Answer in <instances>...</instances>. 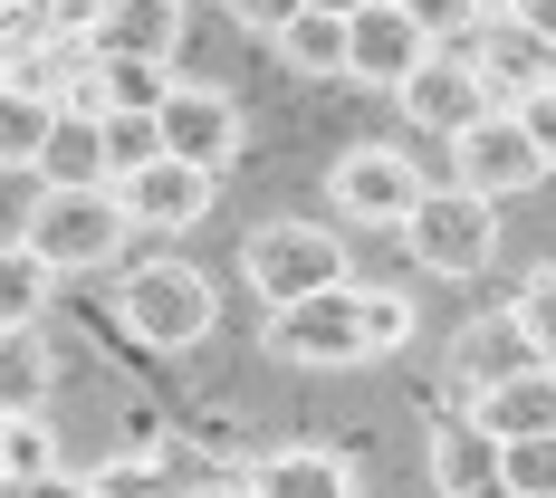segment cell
<instances>
[{"label":"cell","instance_id":"cell-21","mask_svg":"<svg viewBox=\"0 0 556 498\" xmlns=\"http://www.w3.org/2000/svg\"><path fill=\"white\" fill-rule=\"evenodd\" d=\"M269 49H278V67H288V77H317V87H336V77H345V20L307 0V10L278 29Z\"/></svg>","mask_w":556,"mask_h":498},{"label":"cell","instance_id":"cell-9","mask_svg":"<svg viewBox=\"0 0 556 498\" xmlns=\"http://www.w3.org/2000/svg\"><path fill=\"white\" fill-rule=\"evenodd\" d=\"M432 58V39H422V20L403 10V0H365L355 20H345V77L355 87H375V97H403V77Z\"/></svg>","mask_w":556,"mask_h":498},{"label":"cell","instance_id":"cell-24","mask_svg":"<svg viewBox=\"0 0 556 498\" xmlns=\"http://www.w3.org/2000/svg\"><path fill=\"white\" fill-rule=\"evenodd\" d=\"M39 480H58L49 412H0V489H39Z\"/></svg>","mask_w":556,"mask_h":498},{"label":"cell","instance_id":"cell-4","mask_svg":"<svg viewBox=\"0 0 556 498\" xmlns=\"http://www.w3.org/2000/svg\"><path fill=\"white\" fill-rule=\"evenodd\" d=\"M403 250L432 278H480L490 250H500V202H480V192H460V182H432V192L413 202V221H403Z\"/></svg>","mask_w":556,"mask_h":498},{"label":"cell","instance_id":"cell-6","mask_svg":"<svg viewBox=\"0 0 556 498\" xmlns=\"http://www.w3.org/2000/svg\"><path fill=\"white\" fill-rule=\"evenodd\" d=\"M442 182H460V192H480V202H508V192L547 182V154L528 144V125H518V106H490L480 125H460V135H451V173H442Z\"/></svg>","mask_w":556,"mask_h":498},{"label":"cell","instance_id":"cell-37","mask_svg":"<svg viewBox=\"0 0 556 498\" xmlns=\"http://www.w3.org/2000/svg\"><path fill=\"white\" fill-rule=\"evenodd\" d=\"M0 498H20V489H0Z\"/></svg>","mask_w":556,"mask_h":498},{"label":"cell","instance_id":"cell-22","mask_svg":"<svg viewBox=\"0 0 556 498\" xmlns=\"http://www.w3.org/2000/svg\"><path fill=\"white\" fill-rule=\"evenodd\" d=\"M58 106L39 87H20V77H0V173H39V144H49Z\"/></svg>","mask_w":556,"mask_h":498},{"label":"cell","instance_id":"cell-12","mask_svg":"<svg viewBox=\"0 0 556 498\" xmlns=\"http://www.w3.org/2000/svg\"><path fill=\"white\" fill-rule=\"evenodd\" d=\"M470 67H480V87H490L500 106L556 97V39H538V29H528V20H508V10L470 39Z\"/></svg>","mask_w":556,"mask_h":498},{"label":"cell","instance_id":"cell-10","mask_svg":"<svg viewBox=\"0 0 556 498\" xmlns=\"http://www.w3.org/2000/svg\"><path fill=\"white\" fill-rule=\"evenodd\" d=\"M164 154L192 173H230V154H240V97L230 87H173L164 97Z\"/></svg>","mask_w":556,"mask_h":498},{"label":"cell","instance_id":"cell-5","mask_svg":"<svg viewBox=\"0 0 556 498\" xmlns=\"http://www.w3.org/2000/svg\"><path fill=\"white\" fill-rule=\"evenodd\" d=\"M327 192H336V212H345L355 230H403V221H413V202L432 192V173L413 164L403 144H355V154H336Z\"/></svg>","mask_w":556,"mask_h":498},{"label":"cell","instance_id":"cell-3","mask_svg":"<svg viewBox=\"0 0 556 498\" xmlns=\"http://www.w3.org/2000/svg\"><path fill=\"white\" fill-rule=\"evenodd\" d=\"M20 240H29L58 278H87V269H115V259L135 250V221H125L115 182H97V192H58V182H39V202H29Z\"/></svg>","mask_w":556,"mask_h":498},{"label":"cell","instance_id":"cell-15","mask_svg":"<svg viewBox=\"0 0 556 498\" xmlns=\"http://www.w3.org/2000/svg\"><path fill=\"white\" fill-rule=\"evenodd\" d=\"M39 182H58V192H97V182H115L106 115H97V106H58L49 144H39Z\"/></svg>","mask_w":556,"mask_h":498},{"label":"cell","instance_id":"cell-27","mask_svg":"<svg viewBox=\"0 0 556 498\" xmlns=\"http://www.w3.org/2000/svg\"><path fill=\"white\" fill-rule=\"evenodd\" d=\"M500 489H508V498H556V432H538V442H508Z\"/></svg>","mask_w":556,"mask_h":498},{"label":"cell","instance_id":"cell-7","mask_svg":"<svg viewBox=\"0 0 556 498\" xmlns=\"http://www.w3.org/2000/svg\"><path fill=\"white\" fill-rule=\"evenodd\" d=\"M260 345H269L278 365H365V307H355V288H327V297L269 307Z\"/></svg>","mask_w":556,"mask_h":498},{"label":"cell","instance_id":"cell-25","mask_svg":"<svg viewBox=\"0 0 556 498\" xmlns=\"http://www.w3.org/2000/svg\"><path fill=\"white\" fill-rule=\"evenodd\" d=\"M355 307H365V355H403L413 327H422L403 288H365V278H355Z\"/></svg>","mask_w":556,"mask_h":498},{"label":"cell","instance_id":"cell-17","mask_svg":"<svg viewBox=\"0 0 556 498\" xmlns=\"http://www.w3.org/2000/svg\"><path fill=\"white\" fill-rule=\"evenodd\" d=\"M182 49V0H106L97 20V58H164Z\"/></svg>","mask_w":556,"mask_h":498},{"label":"cell","instance_id":"cell-16","mask_svg":"<svg viewBox=\"0 0 556 498\" xmlns=\"http://www.w3.org/2000/svg\"><path fill=\"white\" fill-rule=\"evenodd\" d=\"M182 87L164 58H97L87 67V87L67 97V106H97V115H164V97Z\"/></svg>","mask_w":556,"mask_h":498},{"label":"cell","instance_id":"cell-13","mask_svg":"<svg viewBox=\"0 0 556 498\" xmlns=\"http://www.w3.org/2000/svg\"><path fill=\"white\" fill-rule=\"evenodd\" d=\"M500 460H508V442L470 412V403L432 422V489L442 498H508L500 489Z\"/></svg>","mask_w":556,"mask_h":498},{"label":"cell","instance_id":"cell-23","mask_svg":"<svg viewBox=\"0 0 556 498\" xmlns=\"http://www.w3.org/2000/svg\"><path fill=\"white\" fill-rule=\"evenodd\" d=\"M49 297H58V269L29 240H0V327H39Z\"/></svg>","mask_w":556,"mask_h":498},{"label":"cell","instance_id":"cell-2","mask_svg":"<svg viewBox=\"0 0 556 498\" xmlns=\"http://www.w3.org/2000/svg\"><path fill=\"white\" fill-rule=\"evenodd\" d=\"M115 317L135 345H154V355H192L202 335L222 327V288L192 269V259H135L125 288H115Z\"/></svg>","mask_w":556,"mask_h":498},{"label":"cell","instance_id":"cell-35","mask_svg":"<svg viewBox=\"0 0 556 498\" xmlns=\"http://www.w3.org/2000/svg\"><path fill=\"white\" fill-rule=\"evenodd\" d=\"M508 20H528L538 39H556V0H508Z\"/></svg>","mask_w":556,"mask_h":498},{"label":"cell","instance_id":"cell-36","mask_svg":"<svg viewBox=\"0 0 556 498\" xmlns=\"http://www.w3.org/2000/svg\"><path fill=\"white\" fill-rule=\"evenodd\" d=\"M10 67H20V58H10V39H0V77H10Z\"/></svg>","mask_w":556,"mask_h":498},{"label":"cell","instance_id":"cell-33","mask_svg":"<svg viewBox=\"0 0 556 498\" xmlns=\"http://www.w3.org/2000/svg\"><path fill=\"white\" fill-rule=\"evenodd\" d=\"M164 412H154V403H144V412H125V450H144V460H164Z\"/></svg>","mask_w":556,"mask_h":498},{"label":"cell","instance_id":"cell-30","mask_svg":"<svg viewBox=\"0 0 556 498\" xmlns=\"http://www.w3.org/2000/svg\"><path fill=\"white\" fill-rule=\"evenodd\" d=\"M518 317H528V335L547 345V365H556V269H538L528 288H518Z\"/></svg>","mask_w":556,"mask_h":498},{"label":"cell","instance_id":"cell-32","mask_svg":"<svg viewBox=\"0 0 556 498\" xmlns=\"http://www.w3.org/2000/svg\"><path fill=\"white\" fill-rule=\"evenodd\" d=\"M518 125H528V144H538V154H547V173H556V97H528V106H518Z\"/></svg>","mask_w":556,"mask_h":498},{"label":"cell","instance_id":"cell-19","mask_svg":"<svg viewBox=\"0 0 556 498\" xmlns=\"http://www.w3.org/2000/svg\"><path fill=\"white\" fill-rule=\"evenodd\" d=\"M500 442H538V432H556V365H528V374H508V384H490L480 403H470Z\"/></svg>","mask_w":556,"mask_h":498},{"label":"cell","instance_id":"cell-1","mask_svg":"<svg viewBox=\"0 0 556 498\" xmlns=\"http://www.w3.org/2000/svg\"><path fill=\"white\" fill-rule=\"evenodd\" d=\"M240 278L260 288V307H298V297H327V288H355V250L336 240L327 221H298L278 212L240 240Z\"/></svg>","mask_w":556,"mask_h":498},{"label":"cell","instance_id":"cell-29","mask_svg":"<svg viewBox=\"0 0 556 498\" xmlns=\"http://www.w3.org/2000/svg\"><path fill=\"white\" fill-rule=\"evenodd\" d=\"M87 489H97V498H164V470H154L144 450H115V460L87 470Z\"/></svg>","mask_w":556,"mask_h":498},{"label":"cell","instance_id":"cell-8","mask_svg":"<svg viewBox=\"0 0 556 498\" xmlns=\"http://www.w3.org/2000/svg\"><path fill=\"white\" fill-rule=\"evenodd\" d=\"M115 202H125L135 240H173V230H202V221H212L222 173H192V164H173V154H154L144 173H125V182H115Z\"/></svg>","mask_w":556,"mask_h":498},{"label":"cell","instance_id":"cell-28","mask_svg":"<svg viewBox=\"0 0 556 498\" xmlns=\"http://www.w3.org/2000/svg\"><path fill=\"white\" fill-rule=\"evenodd\" d=\"M154 154H164V115H106V164H115V182L144 173Z\"/></svg>","mask_w":556,"mask_h":498},{"label":"cell","instance_id":"cell-11","mask_svg":"<svg viewBox=\"0 0 556 498\" xmlns=\"http://www.w3.org/2000/svg\"><path fill=\"white\" fill-rule=\"evenodd\" d=\"M393 106L413 115L422 135H460V125H480V115L500 106L490 87H480V67H470V49H432L413 77H403V97Z\"/></svg>","mask_w":556,"mask_h":498},{"label":"cell","instance_id":"cell-14","mask_svg":"<svg viewBox=\"0 0 556 498\" xmlns=\"http://www.w3.org/2000/svg\"><path fill=\"white\" fill-rule=\"evenodd\" d=\"M528 365H547V345L528 335V317L518 307H500V317H480V327L451 335V374H460V393L480 403L490 384H508V374H528Z\"/></svg>","mask_w":556,"mask_h":498},{"label":"cell","instance_id":"cell-34","mask_svg":"<svg viewBox=\"0 0 556 498\" xmlns=\"http://www.w3.org/2000/svg\"><path fill=\"white\" fill-rule=\"evenodd\" d=\"M182 498H260V489H250V470H222V480H192Z\"/></svg>","mask_w":556,"mask_h":498},{"label":"cell","instance_id":"cell-31","mask_svg":"<svg viewBox=\"0 0 556 498\" xmlns=\"http://www.w3.org/2000/svg\"><path fill=\"white\" fill-rule=\"evenodd\" d=\"M298 10H307V0H230V20H240V29H260V39H278Z\"/></svg>","mask_w":556,"mask_h":498},{"label":"cell","instance_id":"cell-26","mask_svg":"<svg viewBox=\"0 0 556 498\" xmlns=\"http://www.w3.org/2000/svg\"><path fill=\"white\" fill-rule=\"evenodd\" d=\"M403 10L422 20V39H432V49H470V39H480V29L500 20L490 0H403Z\"/></svg>","mask_w":556,"mask_h":498},{"label":"cell","instance_id":"cell-20","mask_svg":"<svg viewBox=\"0 0 556 498\" xmlns=\"http://www.w3.org/2000/svg\"><path fill=\"white\" fill-rule=\"evenodd\" d=\"M58 393V355L39 327H0V412H49Z\"/></svg>","mask_w":556,"mask_h":498},{"label":"cell","instance_id":"cell-18","mask_svg":"<svg viewBox=\"0 0 556 498\" xmlns=\"http://www.w3.org/2000/svg\"><path fill=\"white\" fill-rule=\"evenodd\" d=\"M250 489L260 498H355V470H345L336 450L288 442V450H260V460H250Z\"/></svg>","mask_w":556,"mask_h":498}]
</instances>
